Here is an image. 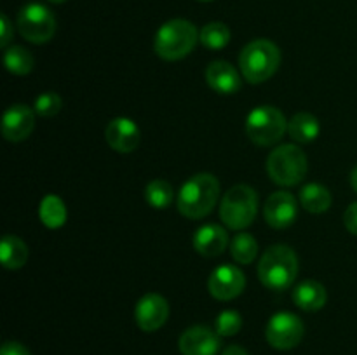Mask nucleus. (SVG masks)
Instances as JSON below:
<instances>
[{
  "label": "nucleus",
  "mask_w": 357,
  "mask_h": 355,
  "mask_svg": "<svg viewBox=\"0 0 357 355\" xmlns=\"http://www.w3.org/2000/svg\"><path fill=\"white\" fill-rule=\"evenodd\" d=\"M230 253L232 258L241 265H248L255 261L258 254V242L251 233L241 232L230 242Z\"/></svg>",
  "instance_id": "b1692460"
},
{
  "label": "nucleus",
  "mask_w": 357,
  "mask_h": 355,
  "mask_svg": "<svg viewBox=\"0 0 357 355\" xmlns=\"http://www.w3.org/2000/svg\"><path fill=\"white\" fill-rule=\"evenodd\" d=\"M244 287H246V277L234 265H222L209 275L208 289L213 298L220 301H230L237 298L244 291Z\"/></svg>",
  "instance_id": "9d476101"
},
{
  "label": "nucleus",
  "mask_w": 357,
  "mask_h": 355,
  "mask_svg": "<svg viewBox=\"0 0 357 355\" xmlns=\"http://www.w3.org/2000/svg\"><path fill=\"white\" fill-rule=\"evenodd\" d=\"M107 141L115 152L119 153H129L132 150H136V146L139 145V139H142V132L139 127L131 120V118L126 117H117L107 125Z\"/></svg>",
  "instance_id": "2eb2a0df"
},
{
  "label": "nucleus",
  "mask_w": 357,
  "mask_h": 355,
  "mask_svg": "<svg viewBox=\"0 0 357 355\" xmlns=\"http://www.w3.org/2000/svg\"><path fill=\"white\" fill-rule=\"evenodd\" d=\"M17 28L31 44H45L56 31V17L49 7L38 2H30L17 14Z\"/></svg>",
  "instance_id": "6e6552de"
},
{
  "label": "nucleus",
  "mask_w": 357,
  "mask_h": 355,
  "mask_svg": "<svg viewBox=\"0 0 357 355\" xmlns=\"http://www.w3.org/2000/svg\"><path fill=\"white\" fill-rule=\"evenodd\" d=\"M222 355H250L243 347H237V345H230L223 350Z\"/></svg>",
  "instance_id": "2f4dec72"
},
{
  "label": "nucleus",
  "mask_w": 357,
  "mask_h": 355,
  "mask_svg": "<svg viewBox=\"0 0 357 355\" xmlns=\"http://www.w3.org/2000/svg\"><path fill=\"white\" fill-rule=\"evenodd\" d=\"M49 2H52V3H63V2H65V0H49Z\"/></svg>",
  "instance_id": "72a5a7b5"
},
{
  "label": "nucleus",
  "mask_w": 357,
  "mask_h": 355,
  "mask_svg": "<svg viewBox=\"0 0 357 355\" xmlns=\"http://www.w3.org/2000/svg\"><path fill=\"white\" fill-rule=\"evenodd\" d=\"M344 223H345V228H347L349 232L357 235V202H354V204H351L347 207V211H345L344 214Z\"/></svg>",
  "instance_id": "c756f323"
},
{
  "label": "nucleus",
  "mask_w": 357,
  "mask_h": 355,
  "mask_svg": "<svg viewBox=\"0 0 357 355\" xmlns=\"http://www.w3.org/2000/svg\"><path fill=\"white\" fill-rule=\"evenodd\" d=\"M199 40L202 42V45L213 51H218L229 45L230 42V30L227 24L223 23H209L199 33Z\"/></svg>",
  "instance_id": "a878e982"
},
{
  "label": "nucleus",
  "mask_w": 357,
  "mask_h": 355,
  "mask_svg": "<svg viewBox=\"0 0 357 355\" xmlns=\"http://www.w3.org/2000/svg\"><path fill=\"white\" fill-rule=\"evenodd\" d=\"M3 65L14 75H26L33 70L35 59L30 54V51H26L21 45H13L3 52Z\"/></svg>",
  "instance_id": "5701e85b"
},
{
  "label": "nucleus",
  "mask_w": 357,
  "mask_h": 355,
  "mask_svg": "<svg viewBox=\"0 0 357 355\" xmlns=\"http://www.w3.org/2000/svg\"><path fill=\"white\" fill-rule=\"evenodd\" d=\"M35 127V115L26 104H13L2 118V134L7 141H23Z\"/></svg>",
  "instance_id": "4468645a"
},
{
  "label": "nucleus",
  "mask_w": 357,
  "mask_h": 355,
  "mask_svg": "<svg viewBox=\"0 0 357 355\" xmlns=\"http://www.w3.org/2000/svg\"><path fill=\"white\" fill-rule=\"evenodd\" d=\"M10 38H13V24H10L9 17H7L6 14H2V16H0V45H2V47H7Z\"/></svg>",
  "instance_id": "c85d7f7f"
},
{
  "label": "nucleus",
  "mask_w": 357,
  "mask_h": 355,
  "mask_svg": "<svg viewBox=\"0 0 357 355\" xmlns=\"http://www.w3.org/2000/svg\"><path fill=\"white\" fill-rule=\"evenodd\" d=\"M220 334L206 326L188 327L178 341L183 355H216L220 350Z\"/></svg>",
  "instance_id": "ddd939ff"
},
{
  "label": "nucleus",
  "mask_w": 357,
  "mask_h": 355,
  "mask_svg": "<svg viewBox=\"0 0 357 355\" xmlns=\"http://www.w3.org/2000/svg\"><path fill=\"white\" fill-rule=\"evenodd\" d=\"M298 275V258L291 247L284 244L268 247L258 265V277L265 287L272 291H284Z\"/></svg>",
  "instance_id": "f03ea898"
},
{
  "label": "nucleus",
  "mask_w": 357,
  "mask_h": 355,
  "mask_svg": "<svg viewBox=\"0 0 357 355\" xmlns=\"http://www.w3.org/2000/svg\"><path fill=\"white\" fill-rule=\"evenodd\" d=\"M305 327L300 317L289 312L274 313L265 327V338L275 350H291L302 341Z\"/></svg>",
  "instance_id": "1a4fd4ad"
},
{
  "label": "nucleus",
  "mask_w": 357,
  "mask_h": 355,
  "mask_svg": "<svg viewBox=\"0 0 357 355\" xmlns=\"http://www.w3.org/2000/svg\"><path fill=\"white\" fill-rule=\"evenodd\" d=\"M199 40L195 24L187 19H171L157 30L153 49L166 61H178L192 52Z\"/></svg>",
  "instance_id": "20e7f679"
},
{
  "label": "nucleus",
  "mask_w": 357,
  "mask_h": 355,
  "mask_svg": "<svg viewBox=\"0 0 357 355\" xmlns=\"http://www.w3.org/2000/svg\"><path fill=\"white\" fill-rule=\"evenodd\" d=\"M38 218L47 228H61L66 221V207L61 198L56 197V195H45L40 200Z\"/></svg>",
  "instance_id": "4be33fe9"
},
{
  "label": "nucleus",
  "mask_w": 357,
  "mask_h": 355,
  "mask_svg": "<svg viewBox=\"0 0 357 355\" xmlns=\"http://www.w3.org/2000/svg\"><path fill=\"white\" fill-rule=\"evenodd\" d=\"M167 317H169V305H167L166 298L157 292H149L136 303V324L145 333H153V331L160 329L166 324Z\"/></svg>",
  "instance_id": "9b49d317"
},
{
  "label": "nucleus",
  "mask_w": 357,
  "mask_h": 355,
  "mask_svg": "<svg viewBox=\"0 0 357 355\" xmlns=\"http://www.w3.org/2000/svg\"><path fill=\"white\" fill-rule=\"evenodd\" d=\"M206 82L218 94H234L241 89V77L237 70L222 59L209 63L206 68Z\"/></svg>",
  "instance_id": "dca6fc26"
},
{
  "label": "nucleus",
  "mask_w": 357,
  "mask_h": 355,
  "mask_svg": "<svg viewBox=\"0 0 357 355\" xmlns=\"http://www.w3.org/2000/svg\"><path fill=\"white\" fill-rule=\"evenodd\" d=\"M281 65V51L265 38L250 42L239 56V68L244 79L251 84H261L271 79Z\"/></svg>",
  "instance_id": "7ed1b4c3"
},
{
  "label": "nucleus",
  "mask_w": 357,
  "mask_h": 355,
  "mask_svg": "<svg viewBox=\"0 0 357 355\" xmlns=\"http://www.w3.org/2000/svg\"><path fill=\"white\" fill-rule=\"evenodd\" d=\"M288 131V120L274 106H257L246 118V134L255 145L272 146Z\"/></svg>",
  "instance_id": "0eeeda50"
},
{
  "label": "nucleus",
  "mask_w": 357,
  "mask_h": 355,
  "mask_svg": "<svg viewBox=\"0 0 357 355\" xmlns=\"http://www.w3.org/2000/svg\"><path fill=\"white\" fill-rule=\"evenodd\" d=\"M326 289L317 281H303L293 289V301L305 312H317L326 305Z\"/></svg>",
  "instance_id": "a211bd4d"
},
{
  "label": "nucleus",
  "mask_w": 357,
  "mask_h": 355,
  "mask_svg": "<svg viewBox=\"0 0 357 355\" xmlns=\"http://www.w3.org/2000/svg\"><path fill=\"white\" fill-rule=\"evenodd\" d=\"M61 97L56 93H44L35 100V111L40 117H54L61 110Z\"/></svg>",
  "instance_id": "cd10ccee"
},
{
  "label": "nucleus",
  "mask_w": 357,
  "mask_h": 355,
  "mask_svg": "<svg viewBox=\"0 0 357 355\" xmlns=\"http://www.w3.org/2000/svg\"><path fill=\"white\" fill-rule=\"evenodd\" d=\"M309 162L303 150L296 145H281L267 159V173L281 187H293L305 178Z\"/></svg>",
  "instance_id": "423d86ee"
},
{
  "label": "nucleus",
  "mask_w": 357,
  "mask_h": 355,
  "mask_svg": "<svg viewBox=\"0 0 357 355\" xmlns=\"http://www.w3.org/2000/svg\"><path fill=\"white\" fill-rule=\"evenodd\" d=\"M0 355H30V352H28L26 347L17 343V341H7V343L2 345Z\"/></svg>",
  "instance_id": "7c9ffc66"
},
{
  "label": "nucleus",
  "mask_w": 357,
  "mask_h": 355,
  "mask_svg": "<svg viewBox=\"0 0 357 355\" xmlns=\"http://www.w3.org/2000/svg\"><path fill=\"white\" fill-rule=\"evenodd\" d=\"M321 124L312 113L300 111L293 115L291 120L288 122V132L295 141L298 143H310L319 136Z\"/></svg>",
  "instance_id": "412c9836"
},
{
  "label": "nucleus",
  "mask_w": 357,
  "mask_h": 355,
  "mask_svg": "<svg viewBox=\"0 0 357 355\" xmlns=\"http://www.w3.org/2000/svg\"><path fill=\"white\" fill-rule=\"evenodd\" d=\"M215 327L216 333H218L220 336H234V334L239 333L241 327H243V319H241L239 312H236V310H223V312L216 317Z\"/></svg>",
  "instance_id": "bb28decb"
},
{
  "label": "nucleus",
  "mask_w": 357,
  "mask_h": 355,
  "mask_svg": "<svg viewBox=\"0 0 357 355\" xmlns=\"http://www.w3.org/2000/svg\"><path fill=\"white\" fill-rule=\"evenodd\" d=\"M258 211V195L248 184L230 188L220 204V218L230 230H244L255 221Z\"/></svg>",
  "instance_id": "39448f33"
},
{
  "label": "nucleus",
  "mask_w": 357,
  "mask_h": 355,
  "mask_svg": "<svg viewBox=\"0 0 357 355\" xmlns=\"http://www.w3.org/2000/svg\"><path fill=\"white\" fill-rule=\"evenodd\" d=\"M220 197V183L213 174L192 176L178 191V211L188 219H201L213 211Z\"/></svg>",
  "instance_id": "f257e3e1"
},
{
  "label": "nucleus",
  "mask_w": 357,
  "mask_h": 355,
  "mask_svg": "<svg viewBox=\"0 0 357 355\" xmlns=\"http://www.w3.org/2000/svg\"><path fill=\"white\" fill-rule=\"evenodd\" d=\"M300 204L312 214H321L331 205V194L324 184L309 183L300 190Z\"/></svg>",
  "instance_id": "aec40b11"
},
{
  "label": "nucleus",
  "mask_w": 357,
  "mask_h": 355,
  "mask_svg": "<svg viewBox=\"0 0 357 355\" xmlns=\"http://www.w3.org/2000/svg\"><path fill=\"white\" fill-rule=\"evenodd\" d=\"M229 246V235L220 225L209 223L202 225L194 233V247L199 254L206 258H216Z\"/></svg>",
  "instance_id": "f3484780"
},
{
  "label": "nucleus",
  "mask_w": 357,
  "mask_h": 355,
  "mask_svg": "<svg viewBox=\"0 0 357 355\" xmlns=\"http://www.w3.org/2000/svg\"><path fill=\"white\" fill-rule=\"evenodd\" d=\"M0 260L7 270H17L28 260V247L20 237L6 235L0 242Z\"/></svg>",
  "instance_id": "6ab92c4d"
},
{
  "label": "nucleus",
  "mask_w": 357,
  "mask_h": 355,
  "mask_svg": "<svg viewBox=\"0 0 357 355\" xmlns=\"http://www.w3.org/2000/svg\"><path fill=\"white\" fill-rule=\"evenodd\" d=\"M145 198L149 205L153 209H166L169 207L174 198L173 187L166 180H153L146 184Z\"/></svg>",
  "instance_id": "393cba45"
},
{
  "label": "nucleus",
  "mask_w": 357,
  "mask_h": 355,
  "mask_svg": "<svg viewBox=\"0 0 357 355\" xmlns=\"http://www.w3.org/2000/svg\"><path fill=\"white\" fill-rule=\"evenodd\" d=\"M201 2H209V0H201Z\"/></svg>",
  "instance_id": "f704fd0d"
},
{
  "label": "nucleus",
  "mask_w": 357,
  "mask_h": 355,
  "mask_svg": "<svg viewBox=\"0 0 357 355\" xmlns=\"http://www.w3.org/2000/svg\"><path fill=\"white\" fill-rule=\"evenodd\" d=\"M351 187L354 188V191L357 194V166L352 169V173H351Z\"/></svg>",
  "instance_id": "473e14b6"
},
{
  "label": "nucleus",
  "mask_w": 357,
  "mask_h": 355,
  "mask_svg": "<svg viewBox=\"0 0 357 355\" xmlns=\"http://www.w3.org/2000/svg\"><path fill=\"white\" fill-rule=\"evenodd\" d=\"M296 214H298L296 198L289 191H274L264 205L265 221L275 230L291 226L295 223Z\"/></svg>",
  "instance_id": "f8f14e48"
}]
</instances>
